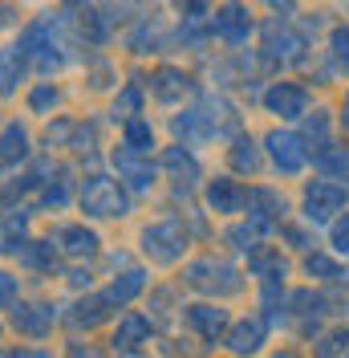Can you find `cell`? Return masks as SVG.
I'll return each mask as SVG.
<instances>
[{
	"label": "cell",
	"mask_w": 349,
	"mask_h": 358,
	"mask_svg": "<svg viewBox=\"0 0 349 358\" xmlns=\"http://www.w3.org/2000/svg\"><path fill=\"white\" fill-rule=\"evenodd\" d=\"M82 212L94 220H122V216H131V200H126L122 183L106 176H89L82 183Z\"/></svg>",
	"instance_id": "cell-1"
},
{
	"label": "cell",
	"mask_w": 349,
	"mask_h": 358,
	"mask_svg": "<svg viewBox=\"0 0 349 358\" xmlns=\"http://www.w3.org/2000/svg\"><path fill=\"white\" fill-rule=\"evenodd\" d=\"M183 248H187L183 224L158 220V224H151V228H142V252L151 257L154 265H174V261L183 257Z\"/></svg>",
	"instance_id": "cell-2"
},
{
	"label": "cell",
	"mask_w": 349,
	"mask_h": 358,
	"mask_svg": "<svg viewBox=\"0 0 349 358\" xmlns=\"http://www.w3.org/2000/svg\"><path fill=\"white\" fill-rule=\"evenodd\" d=\"M187 285L199 293H240V273L232 265H223V261H211V257H203L195 265H187Z\"/></svg>",
	"instance_id": "cell-3"
},
{
	"label": "cell",
	"mask_w": 349,
	"mask_h": 358,
	"mask_svg": "<svg viewBox=\"0 0 349 358\" xmlns=\"http://www.w3.org/2000/svg\"><path fill=\"white\" fill-rule=\"evenodd\" d=\"M264 151L276 163V171H284V176H301L309 163L305 138H297V134H288V131H272L264 138Z\"/></svg>",
	"instance_id": "cell-4"
},
{
	"label": "cell",
	"mask_w": 349,
	"mask_h": 358,
	"mask_svg": "<svg viewBox=\"0 0 349 358\" xmlns=\"http://www.w3.org/2000/svg\"><path fill=\"white\" fill-rule=\"evenodd\" d=\"M21 49L24 57H33L41 73H53V69L61 66V53H57V41H53V21H37L24 29L21 37Z\"/></svg>",
	"instance_id": "cell-5"
},
{
	"label": "cell",
	"mask_w": 349,
	"mask_h": 358,
	"mask_svg": "<svg viewBox=\"0 0 349 358\" xmlns=\"http://www.w3.org/2000/svg\"><path fill=\"white\" fill-rule=\"evenodd\" d=\"M346 187L341 183H333V179H313L305 187V216L313 224H321V220H329L333 212H341L346 208Z\"/></svg>",
	"instance_id": "cell-6"
},
{
	"label": "cell",
	"mask_w": 349,
	"mask_h": 358,
	"mask_svg": "<svg viewBox=\"0 0 349 358\" xmlns=\"http://www.w3.org/2000/svg\"><path fill=\"white\" fill-rule=\"evenodd\" d=\"M114 167H118V176H122V183H126L131 192H151L154 187L151 159H142V151H134V147H126V143L114 151Z\"/></svg>",
	"instance_id": "cell-7"
},
{
	"label": "cell",
	"mask_w": 349,
	"mask_h": 358,
	"mask_svg": "<svg viewBox=\"0 0 349 358\" xmlns=\"http://www.w3.org/2000/svg\"><path fill=\"white\" fill-rule=\"evenodd\" d=\"M264 106H268V114H276V118H301L309 110V90L297 86V82H276V86H268V94H264Z\"/></svg>",
	"instance_id": "cell-8"
},
{
	"label": "cell",
	"mask_w": 349,
	"mask_h": 358,
	"mask_svg": "<svg viewBox=\"0 0 349 358\" xmlns=\"http://www.w3.org/2000/svg\"><path fill=\"white\" fill-rule=\"evenodd\" d=\"M211 24H216V33L228 45H244L248 33H252V13H248V4H240V0H228V4L216 13Z\"/></svg>",
	"instance_id": "cell-9"
},
{
	"label": "cell",
	"mask_w": 349,
	"mask_h": 358,
	"mask_svg": "<svg viewBox=\"0 0 349 358\" xmlns=\"http://www.w3.org/2000/svg\"><path fill=\"white\" fill-rule=\"evenodd\" d=\"M301 49H305V41H301L288 24L268 21V29H264V57H268V62H297Z\"/></svg>",
	"instance_id": "cell-10"
},
{
	"label": "cell",
	"mask_w": 349,
	"mask_h": 358,
	"mask_svg": "<svg viewBox=\"0 0 349 358\" xmlns=\"http://www.w3.org/2000/svg\"><path fill=\"white\" fill-rule=\"evenodd\" d=\"M53 322H57V313H53V306H45V301L13 306V326H17V334H24V338H45L53 330Z\"/></svg>",
	"instance_id": "cell-11"
},
{
	"label": "cell",
	"mask_w": 349,
	"mask_h": 358,
	"mask_svg": "<svg viewBox=\"0 0 349 358\" xmlns=\"http://www.w3.org/2000/svg\"><path fill=\"white\" fill-rule=\"evenodd\" d=\"M248 187H244L240 179H211L207 183V203H211V212L219 216H232V212H244L248 208Z\"/></svg>",
	"instance_id": "cell-12"
},
{
	"label": "cell",
	"mask_w": 349,
	"mask_h": 358,
	"mask_svg": "<svg viewBox=\"0 0 349 358\" xmlns=\"http://www.w3.org/2000/svg\"><path fill=\"white\" fill-rule=\"evenodd\" d=\"M187 326L203 342H219V338L232 330V317H228V310H219V306H187Z\"/></svg>",
	"instance_id": "cell-13"
},
{
	"label": "cell",
	"mask_w": 349,
	"mask_h": 358,
	"mask_svg": "<svg viewBox=\"0 0 349 358\" xmlns=\"http://www.w3.org/2000/svg\"><path fill=\"white\" fill-rule=\"evenodd\" d=\"M147 342H151V322H147L142 313H126V317L118 322V330H114V350L134 355V350H142Z\"/></svg>",
	"instance_id": "cell-14"
},
{
	"label": "cell",
	"mask_w": 349,
	"mask_h": 358,
	"mask_svg": "<svg viewBox=\"0 0 349 358\" xmlns=\"http://www.w3.org/2000/svg\"><path fill=\"white\" fill-rule=\"evenodd\" d=\"M163 167H167V171L174 176L179 192H191V187H195L199 163H195V155H191L187 147H167V151H163Z\"/></svg>",
	"instance_id": "cell-15"
},
{
	"label": "cell",
	"mask_w": 349,
	"mask_h": 358,
	"mask_svg": "<svg viewBox=\"0 0 349 358\" xmlns=\"http://www.w3.org/2000/svg\"><path fill=\"white\" fill-rule=\"evenodd\" d=\"M110 306H114V301H110L106 293H102V297H82V301L66 313V322L73 330H94V326H102L110 317Z\"/></svg>",
	"instance_id": "cell-16"
},
{
	"label": "cell",
	"mask_w": 349,
	"mask_h": 358,
	"mask_svg": "<svg viewBox=\"0 0 349 358\" xmlns=\"http://www.w3.org/2000/svg\"><path fill=\"white\" fill-rule=\"evenodd\" d=\"M248 208H252V220L260 224V228H272L284 216V196H276L272 187H256L248 196Z\"/></svg>",
	"instance_id": "cell-17"
},
{
	"label": "cell",
	"mask_w": 349,
	"mask_h": 358,
	"mask_svg": "<svg viewBox=\"0 0 349 358\" xmlns=\"http://www.w3.org/2000/svg\"><path fill=\"white\" fill-rule=\"evenodd\" d=\"M57 245H61V252L66 257H94L98 252V232H89V228H82V224H66L61 232H57Z\"/></svg>",
	"instance_id": "cell-18"
},
{
	"label": "cell",
	"mask_w": 349,
	"mask_h": 358,
	"mask_svg": "<svg viewBox=\"0 0 349 358\" xmlns=\"http://www.w3.org/2000/svg\"><path fill=\"white\" fill-rule=\"evenodd\" d=\"M151 94L158 102H179L183 94H191V78L183 69H158L151 78Z\"/></svg>",
	"instance_id": "cell-19"
},
{
	"label": "cell",
	"mask_w": 349,
	"mask_h": 358,
	"mask_svg": "<svg viewBox=\"0 0 349 358\" xmlns=\"http://www.w3.org/2000/svg\"><path fill=\"white\" fill-rule=\"evenodd\" d=\"M24 155H29V131L21 122H8L0 131V167H17Z\"/></svg>",
	"instance_id": "cell-20"
},
{
	"label": "cell",
	"mask_w": 349,
	"mask_h": 358,
	"mask_svg": "<svg viewBox=\"0 0 349 358\" xmlns=\"http://www.w3.org/2000/svg\"><path fill=\"white\" fill-rule=\"evenodd\" d=\"M264 334H268L264 317H248V322H240V326L232 330V338H228V346H232L236 355H256V350L264 346Z\"/></svg>",
	"instance_id": "cell-21"
},
{
	"label": "cell",
	"mask_w": 349,
	"mask_h": 358,
	"mask_svg": "<svg viewBox=\"0 0 349 358\" xmlns=\"http://www.w3.org/2000/svg\"><path fill=\"white\" fill-rule=\"evenodd\" d=\"M24 49L21 45H4L0 49V94H13L17 90V82H21V73H24Z\"/></svg>",
	"instance_id": "cell-22"
},
{
	"label": "cell",
	"mask_w": 349,
	"mask_h": 358,
	"mask_svg": "<svg viewBox=\"0 0 349 358\" xmlns=\"http://www.w3.org/2000/svg\"><path fill=\"white\" fill-rule=\"evenodd\" d=\"M142 289H147V273H142V268H126L122 277H114V285L106 289V297L114 306H126V301H134Z\"/></svg>",
	"instance_id": "cell-23"
},
{
	"label": "cell",
	"mask_w": 349,
	"mask_h": 358,
	"mask_svg": "<svg viewBox=\"0 0 349 358\" xmlns=\"http://www.w3.org/2000/svg\"><path fill=\"white\" fill-rule=\"evenodd\" d=\"M17 257H21V265L41 268V273H53V265H57V252H53L49 241H24V245L17 248Z\"/></svg>",
	"instance_id": "cell-24"
},
{
	"label": "cell",
	"mask_w": 349,
	"mask_h": 358,
	"mask_svg": "<svg viewBox=\"0 0 349 358\" xmlns=\"http://www.w3.org/2000/svg\"><path fill=\"white\" fill-rule=\"evenodd\" d=\"M313 167L325 171V176H346L349 171V151L337 143H321V151L313 155Z\"/></svg>",
	"instance_id": "cell-25"
},
{
	"label": "cell",
	"mask_w": 349,
	"mask_h": 358,
	"mask_svg": "<svg viewBox=\"0 0 349 358\" xmlns=\"http://www.w3.org/2000/svg\"><path fill=\"white\" fill-rule=\"evenodd\" d=\"M284 268L288 265H284V257L276 252V248H256V252H252V273L264 277V281H281Z\"/></svg>",
	"instance_id": "cell-26"
},
{
	"label": "cell",
	"mask_w": 349,
	"mask_h": 358,
	"mask_svg": "<svg viewBox=\"0 0 349 358\" xmlns=\"http://www.w3.org/2000/svg\"><path fill=\"white\" fill-rule=\"evenodd\" d=\"M232 167H236V171H248V176L260 171V147H256L248 134H240V138L232 143Z\"/></svg>",
	"instance_id": "cell-27"
},
{
	"label": "cell",
	"mask_w": 349,
	"mask_h": 358,
	"mask_svg": "<svg viewBox=\"0 0 349 358\" xmlns=\"http://www.w3.org/2000/svg\"><path fill=\"white\" fill-rule=\"evenodd\" d=\"M260 224L252 220V224H240V228H228V241H232V248L236 252H256L260 248Z\"/></svg>",
	"instance_id": "cell-28"
},
{
	"label": "cell",
	"mask_w": 349,
	"mask_h": 358,
	"mask_svg": "<svg viewBox=\"0 0 349 358\" xmlns=\"http://www.w3.org/2000/svg\"><path fill=\"white\" fill-rule=\"evenodd\" d=\"M126 147L142 151V155L154 147V131H151V122H147V118H131V122H126Z\"/></svg>",
	"instance_id": "cell-29"
},
{
	"label": "cell",
	"mask_w": 349,
	"mask_h": 358,
	"mask_svg": "<svg viewBox=\"0 0 349 358\" xmlns=\"http://www.w3.org/2000/svg\"><path fill=\"white\" fill-rule=\"evenodd\" d=\"M329 57H333V66L341 69L349 78V29H333V37H329Z\"/></svg>",
	"instance_id": "cell-30"
},
{
	"label": "cell",
	"mask_w": 349,
	"mask_h": 358,
	"mask_svg": "<svg viewBox=\"0 0 349 358\" xmlns=\"http://www.w3.org/2000/svg\"><path fill=\"white\" fill-rule=\"evenodd\" d=\"M349 346V330L346 326H337V330H329L321 342H317V358H341Z\"/></svg>",
	"instance_id": "cell-31"
},
{
	"label": "cell",
	"mask_w": 349,
	"mask_h": 358,
	"mask_svg": "<svg viewBox=\"0 0 349 358\" xmlns=\"http://www.w3.org/2000/svg\"><path fill=\"white\" fill-rule=\"evenodd\" d=\"M288 306L301 313V317H321V313H325V297H321V293L301 289V293H292V297H288Z\"/></svg>",
	"instance_id": "cell-32"
},
{
	"label": "cell",
	"mask_w": 349,
	"mask_h": 358,
	"mask_svg": "<svg viewBox=\"0 0 349 358\" xmlns=\"http://www.w3.org/2000/svg\"><path fill=\"white\" fill-rule=\"evenodd\" d=\"M138 106H142V94L134 86H126L118 94V102H114V118H126L131 122V118H138Z\"/></svg>",
	"instance_id": "cell-33"
},
{
	"label": "cell",
	"mask_w": 349,
	"mask_h": 358,
	"mask_svg": "<svg viewBox=\"0 0 349 358\" xmlns=\"http://www.w3.org/2000/svg\"><path fill=\"white\" fill-rule=\"evenodd\" d=\"M305 268H309V273H317V277H325V281H341V277H346L341 265H337V261H329L325 252H313V257L305 261Z\"/></svg>",
	"instance_id": "cell-34"
},
{
	"label": "cell",
	"mask_w": 349,
	"mask_h": 358,
	"mask_svg": "<svg viewBox=\"0 0 349 358\" xmlns=\"http://www.w3.org/2000/svg\"><path fill=\"white\" fill-rule=\"evenodd\" d=\"M29 106H33L37 114L49 110V106H57V86H53V82H41V86L29 94Z\"/></svg>",
	"instance_id": "cell-35"
},
{
	"label": "cell",
	"mask_w": 349,
	"mask_h": 358,
	"mask_svg": "<svg viewBox=\"0 0 349 358\" xmlns=\"http://www.w3.org/2000/svg\"><path fill=\"white\" fill-rule=\"evenodd\" d=\"M69 134H77V122H66V118H61V122L49 127L45 138H49V147H69Z\"/></svg>",
	"instance_id": "cell-36"
},
{
	"label": "cell",
	"mask_w": 349,
	"mask_h": 358,
	"mask_svg": "<svg viewBox=\"0 0 349 358\" xmlns=\"http://www.w3.org/2000/svg\"><path fill=\"white\" fill-rule=\"evenodd\" d=\"M45 203H49V208H61V203H69V179L66 176L57 179V183H49V187H45Z\"/></svg>",
	"instance_id": "cell-37"
},
{
	"label": "cell",
	"mask_w": 349,
	"mask_h": 358,
	"mask_svg": "<svg viewBox=\"0 0 349 358\" xmlns=\"http://www.w3.org/2000/svg\"><path fill=\"white\" fill-rule=\"evenodd\" d=\"M174 8L183 17H207L211 13V0H174Z\"/></svg>",
	"instance_id": "cell-38"
},
{
	"label": "cell",
	"mask_w": 349,
	"mask_h": 358,
	"mask_svg": "<svg viewBox=\"0 0 349 358\" xmlns=\"http://www.w3.org/2000/svg\"><path fill=\"white\" fill-rule=\"evenodd\" d=\"M333 248L349 257V212H346V220H337V224H333Z\"/></svg>",
	"instance_id": "cell-39"
},
{
	"label": "cell",
	"mask_w": 349,
	"mask_h": 358,
	"mask_svg": "<svg viewBox=\"0 0 349 358\" xmlns=\"http://www.w3.org/2000/svg\"><path fill=\"white\" fill-rule=\"evenodd\" d=\"M309 138H317V143H329V122H325V110H317L309 118Z\"/></svg>",
	"instance_id": "cell-40"
},
{
	"label": "cell",
	"mask_w": 349,
	"mask_h": 358,
	"mask_svg": "<svg viewBox=\"0 0 349 358\" xmlns=\"http://www.w3.org/2000/svg\"><path fill=\"white\" fill-rule=\"evenodd\" d=\"M13 297H17V277L0 268V306H13Z\"/></svg>",
	"instance_id": "cell-41"
},
{
	"label": "cell",
	"mask_w": 349,
	"mask_h": 358,
	"mask_svg": "<svg viewBox=\"0 0 349 358\" xmlns=\"http://www.w3.org/2000/svg\"><path fill=\"white\" fill-rule=\"evenodd\" d=\"M8 358H49V350H37V346H21V350H13Z\"/></svg>",
	"instance_id": "cell-42"
},
{
	"label": "cell",
	"mask_w": 349,
	"mask_h": 358,
	"mask_svg": "<svg viewBox=\"0 0 349 358\" xmlns=\"http://www.w3.org/2000/svg\"><path fill=\"white\" fill-rule=\"evenodd\" d=\"M69 358H98V350H94V346H82V342H73V346H69Z\"/></svg>",
	"instance_id": "cell-43"
},
{
	"label": "cell",
	"mask_w": 349,
	"mask_h": 358,
	"mask_svg": "<svg viewBox=\"0 0 349 358\" xmlns=\"http://www.w3.org/2000/svg\"><path fill=\"white\" fill-rule=\"evenodd\" d=\"M341 127L349 131V94H346V102H341Z\"/></svg>",
	"instance_id": "cell-44"
},
{
	"label": "cell",
	"mask_w": 349,
	"mask_h": 358,
	"mask_svg": "<svg viewBox=\"0 0 349 358\" xmlns=\"http://www.w3.org/2000/svg\"><path fill=\"white\" fill-rule=\"evenodd\" d=\"M8 21V8H4V4H0V24Z\"/></svg>",
	"instance_id": "cell-45"
},
{
	"label": "cell",
	"mask_w": 349,
	"mask_h": 358,
	"mask_svg": "<svg viewBox=\"0 0 349 358\" xmlns=\"http://www.w3.org/2000/svg\"><path fill=\"white\" fill-rule=\"evenodd\" d=\"M346 358H349V355H346Z\"/></svg>",
	"instance_id": "cell-46"
}]
</instances>
